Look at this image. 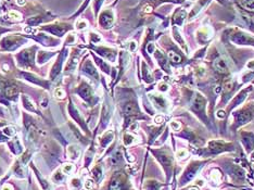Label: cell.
I'll list each match as a JSON object with an SVG mask.
<instances>
[{
    "instance_id": "obj_12",
    "label": "cell",
    "mask_w": 254,
    "mask_h": 190,
    "mask_svg": "<svg viewBox=\"0 0 254 190\" xmlns=\"http://www.w3.org/2000/svg\"><path fill=\"white\" fill-rule=\"evenodd\" d=\"M3 190H12V189H11L10 186H5V187L3 188Z\"/></svg>"
},
{
    "instance_id": "obj_10",
    "label": "cell",
    "mask_w": 254,
    "mask_h": 190,
    "mask_svg": "<svg viewBox=\"0 0 254 190\" xmlns=\"http://www.w3.org/2000/svg\"><path fill=\"white\" fill-rule=\"evenodd\" d=\"M216 117H217L218 119L223 120V119L225 118V113H224V111H223V110H219V111H217V113H216Z\"/></svg>"
},
{
    "instance_id": "obj_5",
    "label": "cell",
    "mask_w": 254,
    "mask_h": 190,
    "mask_svg": "<svg viewBox=\"0 0 254 190\" xmlns=\"http://www.w3.org/2000/svg\"><path fill=\"white\" fill-rule=\"evenodd\" d=\"M55 95H56V97L57 98H64V96H65V93H64V90L63 89H61V88H58L57 90H56V93H55Z\"/></svg>"
},
{
    "instance_id": "obj_9",
    "label": "cell",
    "mask_w": 254,
    "mask_h": 190,
    "mask_svg": "<svg viewBox=\"0 0 254 190\" xmlns=\"http://www.w3.org/2000/svg\"><path fill=\"white\" fill-rule=\"evenodd\" d=\"M111 190H121V185L119 182H114L111 185Z\"/></svg>"
},
{
    "instance_id": "obj_8",
    "label": "cell",
    "mask_w": 254,
    "mask_h": 190,
    "mask_svg": "<svg viewBox=\"0 0 254 190\" xmlns=\"http://www.w3.org/2000/svg\"><path fill=\"white\" fill-rule=\"evenodd\" d=\"M73 171V165H71V164H66V165H64L63 166V172L64 173H70V172H72Z\"/></svg>"
},
{
    "instance_id": "obj_2",
    "label": "cell",
    "mask_w": 254,
    "mask_h": 190,
    "mask_svg": "<svg viewBox=\"0 0 254 190\" xmlns=\"http://www.w3.org/2000/svg\"><path fill=\"white\" fill-rule=\"evenodd\" d=\"M169 58L173 62H175V63L181 62V57L178 56V55H176V53H174V51H170V53H169Z\"/></svg>"
},
{
    "instance_id": "obj_3",
    "label": "cell",
    "mask_w": 254,
    "mask_h": 190,
    "mask_svg": "<svg viewBox=\"0 0 254 190\" xmlns=\"http://www.w3.org/2000/svg\"><path fill=\"white\" fill-rule=\"evenodd\" d=\"M170 126L173 130H180L182 127V125L180 122H178V121H172Z\"/></svg>"
},
{
    "instance_id": "obj_13",
    "label": "cell",
    "mask_w": 254,
    "mask_h": 190,
    "mask_svg": "<svg viewBox=\"0 0 254 190\" xmlns=\"http://www.w3.org/2000/svg\"><path fill=\"white\" fill-rule=\"evenodd\" d=\"M188 190H198L197 188H194V187H192V188H189Z\"/></svg>"
},
{
    "instance_id": "obj_7",
    "label": "cell",
    "mask_w": 254,
    "mask_h": 190,
    "mask_svg": "<svg viewBox=\"0 0 254 190\" xmlns=\"http://www.w3.org/2000/svg\"><path fill=\"white\" fill-rule=\"evenodd\" d=\"M94 186H95V184H94V182H92L91 180L86 181V183H85V188H86V189H87V190H91L92 188H94Z\"/></svg>"
},
{
    "instance_id": "obj_1",
    "label": "cell",
    "mask_w": 254,
    "mask_h": 190,
    "mask_svg": "<svg viewBox=\"0 0 254 190\" xmlns=\"http://www.w3.org/2000/svg\"><path fill=\"white\" fill-rule=\"evenodd\" d=\"M214 67L216 68V71L219 73H227L228 72V66L226 61H224L223 59H216L214 61Z\"/></svg>"
},
{
    "instance_id": "obj_11",
    "label": "cell",
    "mask_w": 254,
    "mask_h": 190,
    "mask_svg": "<svg viewBox=\"0 0 254 190\" xmlns=\"http://www.w3.org/2000/svg\"><path fill=\"white\" fill-rule=\"evenodd\" d=\"M232 87H233L232 83H228V84L225 85V89H226V90H230V89H232Z\"/></svg>"
},
{
    "instance_id": "obj_4",
    "label": "cell",
    "mask_w": 254,
    "mask_h": 190,
    "mask_svg": "<svg viewBox=\"0 0 254 190\" xmlns=\"http://www.w3.org/2000/svg\"><path fill=\"white\" fill-rule=\"evenodd\" d=\"M188 157V151L185 150V149H182V150L177 151V158L178 159H185Z\"/></svg>"
},
{
    "instance_id": "obj_6",
    "label": "cell",
    "mask_w": 254,
    "mask_h": 190,
    "mask_svg": "<svg viewBox=\"0 0 254 190\" xmlns=\"http://www.w3.org/2000/svg\"><path fill=\"white\" fill-rule=\"evenodd\" d=\"M163 122H164V118L162 117V115H157V117L154 118V123L157 125L163 124Z\"/></svg>"
}]
</instances>
